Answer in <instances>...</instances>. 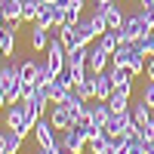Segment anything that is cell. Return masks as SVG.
Here are the masks:
<instances>
[{
	"label": "cell",
	"instance_id": "cell-1",
	"mask_svg": "<svg viewBox=\"0 0 154 154\" xmlns=\"http://www.w3.org/2000/svg\"><path fill=\"white\" fill-rule=\"evenodd\" d=\"M151 31V25L142 19V12H126V19H123V25H120V40H126V43H136L139 37H145Z\"/></svg>",
	"mask_w": 154,
	"mask_h": 154
},
{
	"label": "cell",
	"instance_id": "cell-2",
	"mask_svg": "<svg viewBox=\"0 0 154 154\" xmlns=\"http://www.w3.org/2000/svg\"><path fill=\"white\" fill-rule=\"evenodd\" d=\"M59 145H65V148L74 151V154H83V148H86V130H83L80 123H71L68 130H62Z\"/></svg>",
	"mask_w": 154,
	"mask_h": 154
},
{
	"label": "cell",
	"instance_id": "cell-3",
	"mask_svg": "<svg viewBox=\"0 0 154 154\" xmlns=\"http://www.w3.org/2000/svg\"><path fill=\"white\" fill-rule=\"evenodd\" d=\"M34 139H37V145L40 148H59V139H56V126H53V120L49 117H37V123H34Z\"/></svg>",
	"mask_w": 154,
	"mask_h": 154
},
{
	"label": "cell",
	"instance_id": "cell-4",
	"mask_svg": "<svg viewBox=\"0 0 154 154\" xmlns=\"http://www.w3.org/2000/svg\"><path fill=\"white\" fill-rule=\"evenodd\" d=\"M86 49H89V56H86V71H89V74L108 71V65H111V53H108V49H102L99 43L86 46Z\"/></svg>",
	"mask_w": 154,
	"mask_h": 154
},
{
	"label": "cell",
	"instance_id": "cell-5",
	"mask_svg": "<svg viewBox=\"0 0 154 154\" xmlns=\"http://www.w3.org/2000/svg\"><path fill=\"white\" fill-rule=\"evenodd\" d=\"M49 120H53V126H56L59 133L68 130V126L74 123V117H71V111H68L65 102H56V105H53V111H49Z\"/></svg>",
	"mask_w": 154,
	"mask_h": 154
},
{
	"label": "cell",
	"instance_id": "cell-6",
	"mask_svg": "<svg viewBox=\"0 0 154 154\" xmlns=\"http://www.w3.org/2000/svg\"><path fill=\"white\" fill-rule=\"evenodd\" d=\"M16 28L19 25H3L0 28V56H6V59L16 56Z\"/></svg>",
	"mask_w": 154,
	"mask_h": 154
},
{
	"label": "cell",
	"instance_id": "cell-7",
	"mask_svg": "<svg viewBox=\"0 0 154 154\" xmlns=\"http://www.w3.org/2000/svg\"><path fill=\"white\" fill-rule=\"evenodd\" d=\"M49 40H53L49 28H43V25L31 22V49H34V53H43V49L49 46Z\"/></svg>",
	"mask_w": 154,
	"mask_h": 154
},
{
	"label": "cell",
	"instance_id": "cell-8",
	"mask_svg": "<svg viewBox=\"0 0 154 154\" xmlns=\"http://www.w3.org/2000/svg\"><path fill=\"white\" fill-rule=\"evenodd\" d=\"M93 89H96V99L108 102V96L114 93V80L108 77V71H99V74H93Z\"/></svg>",
	"mask_w": 154,
	"mask_h": 154
},
{
	"label": "cell",
	"instance_id": "cell-9",
	"mask_svg": "<svg viewBox=\"0 0 154 154\" xmlns=\"http://www.w3.org/2000/svg\"><path fill=\"white\" fill-rule=\"evenodd\" d=\"M34 22L53 31L56 22H59V6H56V3H40V9H37V19H34Z\"/></svg>",
	"mask_w": 154,
	"mask_h": 154
},
{
	"label": "cell",
	"instance_id": "cell-10",
	"mask_svg": "<svg viewBox=\"0 0 154 154\" xmlns=\"http://www.w3.org/2000/svg\"><path fill=\"white\" fill-rule=\"evenodd\" d=\"M86 148L93 151V154H108V148H111V133H105V126H102L99 133H93L86 139Z\"/></svg>",
	"mask_w": 154,
	"mask_h": 154
},
{
	"label": "cell",
	"instance_id": "cell-11",
	"mask_svg": "<svg viewBox=\"0 0 154 154\" xmlns=\"http://www.w3.org/2000/svg\"><path fill=\"white\" fill-rule=\"evenodd\" d=\"M108 77L114 80V86H133V71L130 65H108Z\"/></svg>",
	"mask_w": 154,
	"mask_h": 154
},
{
	"label": "cell",
	"instance_id": "cell-12",
	"mask_svg": "<svg viewBox=\"0 0 154 154\" xmlns=\"http://www.w3.org/2000/svg\"><path fill=\"white\" fill-rule=\"evenodd\" d=\"M130 93H133V86H114V93L108 96V105L114 111H126L130 108Z\"/></svg>",
	"mask_w": 154,
	"mask_h": 154
},
{
	"label": "cell",
	"instance_id": "cell-13",
	"mask_svg": "<svg viewBox=\"0 0 154 154\" xmlns=\"http://www.w3.org/2000/svg\"><path fill=\"white\" fill-rule=\"evenodd\" d=\"M19 77H22V74H19V62H12V59H9L6 65H0V89L6 93V89L16 83Z\"/></svg>",
	"mask_w": 154,
	"mask_h": 154
},
{
	"label": "cell",
	"instance_id": "cell-14",
	"mask_svg": "<svg viewBox=\"0 0 154 154\" xmlns=\"http://www.w3.org/2000/svg\"><path fill=\"white\" fill-rule=\"evenodd\" d=\"M0 12H3L6 25H19L22 22V0H0Z\"/></svg>",
	"mask_w": 154,
	"mask_h": 154
},
{
	"label": "cell",
	"instance_id": "cell-15",
	"mask_svg": "<svg viewBox=\"0 0 154 154\" xmlns=\"http://www.w3.org/2000/svg\"><path fill=\"white\" fill-rule=\"evenodd\" d=\"M111 114H114V108L108 105V102H102V99H93V105H89V117H93L99 126H105Z\"/></svg>",
	"mask_w": 154,
	"mask_h": 154
},
{
	"label": "cell",
	"instance_id": "cell-16",
	"mask_svg": "<svg viewBox=\"0 0 154 154\" xmlns=\"http://www.w3.org/2000/svg\"><path fill=\"white\" fill-rule=\"evenodd\" d=\"M117 43H120V28H105V31L99 34V46L108 49V53H114Z\"/></svg>",
	"mask_w": 154,
	"mask_h": 154
},
{
	"label": "cell",
	"instance_id": "cell-17",
	"mask_svg": "<svg viewBox=\"0 0 154 154\" xmlns=\"http://www.w3.org/2000/svg\"><path fill=\"white\" fill-rule=\"evenodd\" d=\"M37 68H40V62H37V59H22V62H19L22 80H25V83H34V80H37Z\"/></svg>",
	"mask_w": 154,
	"mask_h": 154
},
{
	"label": "cell",
	"instance_id": "cell-18",
	"mask_svg": "<svg viewBox=\"0 0 154 154\" xmlns=\"http://www.w3.org/2000/svg\"><path fill=\"white\" fill-rule=\"evenodd\" d=\"M123 19H126V12H123V6L114 0V3H108V12H105V22H108V28H120L123 25Z\"/></svg>",
	"mask_w": 154,
	"mask_h": 154
},
{
	"label": "cell",
	"instance_id": "cell-19",
	"mask_svg": "<svg viewBox=\"0 0 154 154\" xmlns=\"http://www.w3.org/2000/svg\"><path fill=\"white\" fill-rule=\"evenodd\" d=\"M130 114H133V120H136V126H142V123H148L154 114H151V105H145L142 99L136 102V105H130Z\"/></svg>",
	"mask_w": 154,
	"mask_h": 154
},
{
	"label": "cell",
	"instance_id": "cell-20",
	"mask_svg": "<svg viewBox=\"0 0 154 154\" xmlns=\"http://www.w3.org/2000/svg\"><path fill=\"white\" fill-rule=\"evenodd\" d=\"M145 53H142V46H139V43H133V53H130V71L139 77V74H142L145 71Z\"/></svg>",
	"mask_w": 154,
	"mask_h": 154
},
{
	"label": "cell",
	"instance_id": "cell-21",
	"mask_svg": "<svg viewBox=\"0 0 154 154\" xmlns=\"http://www.w3.org/2000/svg\"><path fill=\"white\" fill-rule=\"evenodd\" d=\"M130 53H133V43L120 40V43H117V49L111 53V65H130Z\"/></svg>",
	"mask_w": 154,
	"mask_h": 154
},
{
	"label": "cell",
	"instance_id": "cell-22",
	"mask_svg": "<svg viewBox=\"0 0 154 154\" xmlns=\"http://www.w3.org/2000/svg\"><path fill=\"white\" fill-rule=\"evenodd\" d=\"M74 31H77V37H80L83 46H89V43L96 40V31H93V25H89V19H80V22L74 25Z\"/></svg>",
	"mask_w": 154,
	"mask_h": 154
},
{
	"label": "cell",
	"instance_id": "cell-23",
	"mask_svg": "<svg viewBox=\"0 0 154 154\" xmlns=\"http://www.w3.org/2000/svg\"><path fill=\"white\" fill-rule=\"evenodd\" d=\"M71 89H74V93L80 96L83 102H93V99H96V89H93V77H86V80H77Z\"/></svg>",
	"mask_w": 154,
	"mask_h": 154
},
{
	"label": "cell",
	"instance_id": "cell-24",
	"mask_svg": "<svg viewBox=\"0 0 154 154\" xmlns=\"http://www.w3.org/2000/svg\"><path fill=\"white\" fill-rule=\"evenodd\" d=\"M145 148H148V142L142 139V133H130V139H126V154H145Z\"/></svg>",
	"mask_w": 154,
	"mask_h": 154
},
{
	"label": "cell",
	"instance_id": "cell-25",
	"mask_svg": "<svg viewBox=\"0 0 154 154\" xmlns=\"http://www.w3.org/2000/svg\"><path fill=\"white\" fill-rule=\"evenodd\" d=\"M22 142H25V139H22L16 130H9V126H6V154H19V151H22Z\"/></svg>",
	"mask_w": 154,
	"mask_h": 154
},
{
	"label": "cell",
	"instance_id": "cell-26",
	"mask_svg": "<svg viewBox=\"0 0 154 154\" xmlns=\"http://www.w3.org/2000/svg\"><path fill=\"white\" fill-rule=\"evenodd\" d=\"M37 9H40V0H22V22H34Z\"/></svg>",
	"mask_w": 154,
	"mask_h": 154
},
{
	"label": "cell",
	"instance_id": "cell-27",
	"mask_svg": "<svg viewBox=\"0 0 154 154\" xmlns=\"http://www.w3.org/2000/svg\"><path fill=\"white\" fill-rule=\"evenodd\" d=\"M136 43L142 46V53H145V56H154V28H151V31H148L145 37H139Z\"/></svg>",
	"mask_w": 154,
	"mask_h": 154
},
{
	"label": "cell",
	"instance_id": "cell-28",
	"mask_svg": "<svg viewBox=\"0 0 154 154\" xmlns=\"http://www.w3.org/2000/svg\"><path fill=\"white\" fill-rule=\"evenodd\" d=\"M139 12H142V19L151 25V28H154V3H142V0H139V6H136Z\"/></svg>",
	"mask_w": 154,
	"mask_h": 154
},
{
	"label": "cell",
	"instance_id": "cell-29",
	"mask_svg": "<svg viewBox=\"0 0 154 154\" xmlns=\"http://www.w3.org/2000/svg\"><path fill=\"white\" fill-rule=\"evenodd\" d=\"M139 99H142L145 105H151V108H154V80H148V83L142 86V93H139Z\"/></svg>",
	"mask_w": 154,
	"mask_h": 154
},
{
	"label": "cell",
	"instance_id": "cell-30",
	"mask_svg": "<svg viewBox=\"0 0 154 154\" xmlns=\"http://www.w3.org/2000/svg\"><path fill=\"white\" fill-rule=\"evenodd\" d=\"M139 133H142V139H145V142H154V117H151L148 123H142V126H139Z\"/></svg>",
	"mask_w": 154,
	"mask_h": 154
},
{
	"label": "cell",
	"instance_id": "cell-31",
	"mask_svg": "<svg viewBox=\"0 0 154 154\" xmlns=\"http://www.w3.org/2000/svg\"><path fill=\"white\" fill-rule=\"evenodd\" d=\"M145 74H148V80H154V59L145 62Z\"/></svg>",
	"mask_w": 154,
	"mask_h": 154
},
{
	"label": "cell",
	"instance_id": "cell-32",
	"mask_svg": "<svg viewBox=\"0 0 154 154\" xmlns=\"http://www.w3.org/2000/svg\"><path fill=\"white\" fill-rule=\"evenodd\" d=\"M0 151H6V130H0Z\"/></svg>",
	"mask_w": 154,
	"mask_h": 154
},
{
	"label": "cell",
	"instance_id": "cell-33",
	"mask_svg": "<svg viewBox=\"0 0 154 154\" xmlns=\"http://www.w3.org/2000/svg\"><path fill=\"white\" fill-rule=\"evenodd\" d=\"M3 105H9V102H6V93L0 89V108H3Z\"/></svg>",
	"mask_w": 154,
	"mask_h": 154
},
{
	"label": "cell",
	"instance_id": "cell-34",
	"mask_svg": "<svg viewBox=\"0 0 154 154\" xmlns=\"http://www.w3.org/2000/svg\"><path fill=\"white\" fill-rule=\"evenodd\" d=\"M56 154H74V151H68L65 145H59V151H56Z\"/></svg>",
	"mask_w": 154,
	"mask_h": 154
},
{
	"label": "cell",
	"instance_id": "cell-35",
	"mask_svg": "<svg viewBox=\"0 0 154 154\" xmlns=\"http://www.w3.org/2000/svg\"><path fill=\"white\" fill-rule=\"evenodd\" d=\"M145 154H154V142H148V148H145Z\"/></svg>",
	"mask_w": 154,
	"mask_h": 154
},
{
	"label": "cell",
	"instance_id": "cell-36",
	"mask_svg": "<svg viewBox=\"0 0 154 154\" xmlns=\"http://www.w3.org/2000/svg\"><path fill=\"white\" fill-rule=\"evenodd\" d=\"M3 25H6V19H3V12H0V28H3Z\"/></svg>",
	"mask_w": 154,
	"mask_h": 154
},
{
	"label": "cell",
	"instance_id": "cell-37",
	"mask_svg": "<svg viewBox=\"0 0 154 154\" xmlns=\"http://www.w3.org/2000/svg\"><path fill=\"white\" fill-rule=\"evenodd\" d=\"M31 154H43V151H40V145H37V151H31Z\"/></svg>",
	"mask_w": 154,
	"mask_h": 154
},
{
	"label": "cell",
	"instance_id": "cell-38",
	"mask_svg": "<svg viewBox=\"0 0 154 154\" xmlns=\"http://www.w3.org/2000/svg\"><path fill=\"white\" fill-rule=\"evenodd\" d=\"M99 3H114V0H99Z\"/></svg>",
	"mask_w": 154,
	"mask_h": 154
},
{
	"label": "cell",
	"instance_id": "cell-39",
	"mask_svg": "<svg viewBox=\"0 0 154 154\" xmlns=\"http://www.w3.org/2000/svg\"><path fill=\"white\" fill-rule=\"evenodd\" d=\"M142 3H154V0H142Z\"/></svg>",
	"mask_w": 154,
	"mask_h": 154
},
{
	"label": "cell",
	"instance_id": "cell-40",
	"mask_svg": "<svg viewBox=\"0 0 154 154\" xmlns=\"http://www.w3.org/2000/svg\"><path fill=\"white\" fill-rule=\"evenodd\" d=\"M151 114H154V108H151Z\"/></svg>",
	"mask_w": 154,
	"mask_h": 154
},
{
	"label": "cell",
	"instance_id": "cell-41",
	"mask_svg": "<svg viewBox=\"0 0 154 154\" xmlns=\"http://www.w3.org/2000/svg\"><path fill=\"white\" fill-rule=\"evenodd\" d=\"M136 3H139V0H136Z\"/></svg>",
	"mask_w": 154,
	"mask_h": 154
}]
</instances>
